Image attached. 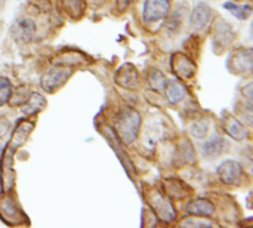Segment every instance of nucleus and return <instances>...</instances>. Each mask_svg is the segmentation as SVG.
I'll return each instance as SVG.
<instances>
[{"label":"nucleus","instance_id":"4468645a","mask_svg":"<svg viewBox=\"0 0 253 228\" xmlns=\"http://www.w3.org/2000/svg\"><path fill=\"white\" fill-rule=\"evenodd\" d=\"M33 129H34V123L33 122L21 119L18 122L16 128H15V132H13L12 138H10V150L15 151L19 147H22L27 142V139H28L30 134L33 132Z\"/></svg>","mask_w":253,"mask_h":228},{"label":"nucleus","instance_id":"393cba45","mask_svg":"<svg viewBox=\"0 0 253 228\" xmlns=\"http://www.w3.org/2000/svg\"><path fill=\"white\" fill-rule=\"evenodd\" d=\"M170 13V12H169ZM168 21H166V30L170 31V33H178L181 30V25L184 22V13H181V6H178L170 15L166 16Z\"/></svg>","mask_w":253,"mask_h":228},{"label":"nucleus","instance_id":"c756f323","mask_svg":"<svg viewBox=\"0 0 253 228\" xmlns=\"http://www.w3.org/2000/svg\"><path fill=\"white\" fill-rule=\"evenodd\" d=\"M9 129H10L9 120H7L6 117H1V116H0V139L9 132Z\"/></svg>","mask_w":253,"mask_h":228},{"label":"nucleus","instance_id":"20e7f679","mask_svg":"<svg viewBox=\"0 0 253 228\" xmlns=\"http://www.w3.org/2000/svg\"><path fill=\"white\" fill-rule=\"evenodd\" d=\"M0 220L9 227L21 226V224H30L25 214L19 208L18 202L10 194L0 196Z\"/></svg>","mask_w":253,"mask_h":228},{"label":"nucleus","instance_id":"aec40b11","mask_svg":"<svg viewBox=\"0 0 253 228\" xmlns=\"http://www.w3.org/2000/svg\"><path fill=\"white\" fill-rule=\"evenodd\" d=\"M64 10L73 19H80L86 13V0H61Z\"/></svg>","mask_w":253,"mask_h":228},{"label":"nucleus","instance_id":"bb28decb","mask_svg":"<svg viewBox=\"0 0 253 228\" xmlns=\"http://www.w3.org/2000/svg\"><path fill=\"white\" fill-rule=\"evenodd\" d=\"M190 132L194 138L203 139L209 134V123L206 120H196L190 125Z\"/></svg>","mask_w":253,"mask_h":228},{"label":"nucleus","instance_id":"ddd939ff","mask_svg":"<svg viewBox=\"0 0 253 228\" xmlns=\"http://www.w3.org/2000/svg\"><path fill=\"white\" fill-rule=\"evenodd\" d=\"M211 18H212V9H211V6L206 4V3H197L194 6L193 12H191L190 25H191L193 30L200 31V30H203L209 24Z\"/></svg>","mask_w":253,"mask_h":228},{"label":"nucleus","instance_id":"412c9836","mask_svg":"<svg viewBox=\"0 0 253 228\" xmlns=\"http://www.w3.org/2000/svg\"><path fill=\"white\" fill-rule=\"evenodd\" d=\"M162 138V128L159 123H150L145 128L144 132V145L148 147L150 150H154V147L157 145V142Z\"/></svg>","mask_w":253,"mask_h":228},{"label":"nucleus","instance_id":"5701e85b","mask_svg":"<svg viewBox=\"0 0 253 228\" xmlns=\"http://www.w3.org/2000/svg\"><path fill=\"white\" fill-rule=\"evenodd\" d=\"M222 6H224V9L230 10L237 19H242V21L248 19V18L252 15V6L248 4V3H245V4H237V3H233V1H225Z\"/></svg>","mask_w":253,"mask_h":228},{"label":"nucleus","instance_id":"b1692460","mask_svg":"<svg viewBox=\"0 0 253 228\" xmlns=\"http://www.w3.org/2000/svg\"><path fill=\"white\" fill-rule=\"evenodd\" d=\"M184 184L181 181H178L176 178H170L165 182V190H166V194L172 199H184L185 194L188 191H184Z\"/></svg>","mask_w":253,"mask_h":228},{"label":"nucleus","instance_id":"39448f33","mask_svg":"<svg viewBox=\"0 0 253 228\" xmlns=\"http://www.w3.org/2000/svg\"><path fill=\"white\" fill-rule=\"evenodd\" d=\"M234 30L231 27V24H228L225 19L219 18L215 25H213V31H212V46L215 53H222L224 50H227L231 43L234 42Z\"/></svg>","mask_w":253,"mask_h":228},{"label":"nucleus","instance_id":"2f4dec72","mask_svg":"<svg viewBox=\"0 0 253 228\" xmlns=\"http://www.w3.org/2000/svg\"><path fill=\"white\" fill-rule=\"evenodd\" d=\"M1 151H3V145L0 144V154H1Z\"/></svg>","mask_w":253,"mask_h":228},{"label":"nucleus","instance_id":"423d86ee","mask_svg":"<svg viewBox=\"0 0 253 228\" xmlns=\"http://www.w3.org/2000/svg\"><path fill=\"white\" fill-rule=\"evenodd\" d=\"M227 68L233 74H249L253 68V50L251 47L234 49L227 62Z\"/></svg>","mask_w":253,"mask_h":228},{"label":"nucleus","instance_id":"6e6552de","mask_svg":"<svg viewBox=\"0 0 253 228\" xmlns=\"http://www.w3.org/2000/svg\"><path fill=\"white\" fill-rule=\"evenodd\" d=\"M170 12V0H145L142 16L144 21L148 24L159 22L162 19H166V16Z\"/></svg>","mask_w":253,"mask_h":228},{"label":"nucleus","instance_id":"a878e982","mask_svg":"<svg viewBox=\"0 0 253 228\" xmlns=\"http://www.w3.org/2000/svg\"><path fill=\"white\" fill-rule=\"evenodd\" d=\"M12 92H13V86H12L10 80L4 76H0V107H3L4 104L9 102Z\"/></svg>","mask_w":253,"mask_h":228},{"label":"nucleus","instance_id":"c85d7f7f","mask_svg":"<svg viewBox=\"0 0 253 228\" xmlns=\"http://www.w3.org/2000/svg\"><path fill=\"white\" fill-rule=\"evenodd\" d=\"M28 95H30V91L25 88V86H21V88H18L16 89V92H15V95L12 93V96L10 98H13V101L10 99L9 101V104L12 105V107H15V105H22L24 102H25V99L28 98Z\"/></svg>","mask_w":253,"mask_h":228},{"label":"nucleus","instance_id":"f8f14e48","mask_svg":"<svg viewBox=\"0 0 253 228\" xmlns=\"http://www.w3.org/2000/svg\"><path fill=\"white\" fill-rule=\"evenodd\" d=\"M222 128H224L225 134H227L230 138L236 139V141H243V139H246L248 135H249L246 126H245L237 117H234V116L230 114V113H224V114H222Z\"/></svg>","mask_w":253,"mask_h":228},{"label":"nucleus","instance_id":"2eb2a0df","mask_svg":"<svg viewBox=\"0 0 253 228\" xmlns=\"http://www.w3.org/2000/svg\"><path fill=\"white\" fill-rule=\"evenodd\" d=\"M216 208L215 205L208 200V199H194L191 200L188 205H187V214L191 215V217H202V218H211L213 214H215Z\"/></svg>","mask_w":253,"mask_h":228},{"label":"nucleus","instance_id":"0eeeda50","mask_svg":"<svg viewBox=\"0 0 253 228\" xmlns=\"http://www.w3.org/2000/svg\"><path fill=\"white\" fill-rule=\"evenodd\" d=\"M170 68H172V73L176 77H179L181 80L193 79L196 76V71H197V65L193 61V58H190L188 55H185L182 52H175L172 55Z\"/></svg>","mask_w":253,"mask_h":228},{"label":"nucleus","instance_id":"4be33fe9","mask_svg":"<svg viewBox=\"0 0 253 228\" xmlns=\"http://www.w3.org/2000/svg\"><path fill=\"white\" fill-rule=\"evenodd\" d=\"M166 82H168V79L160 70L153 68L147 74V83H148L150 89L154 91V92H163V89L166 86Z\"/></svg>","mask_w":253,"mask_h":228},{"label":"nucleus","instance_id":"dca6fc26","mask_svg":"<svg viewBox=\"0 0 253 228\" xmlns=\"http://www.w3.org/2000/svg\"><path fill=\"white\" fill-rule=\"evenodd\" d=\"M227 141L219 137V135H213L211 139H208L206 142L202 144V153L205 157H218L221 156L225 150H227Z\"/></svg>","mask_w":253,"mask_h":228},{"label":"nucleus","instance_id":"7ed1b4c3","mask_svg":"<svg viewBox=\"0 0 253 228\" xmlns=\"http://www.w3.org/2000/svg\"><path fill=\"white\" fill-rule=\"evenodd\" d=\"M71 74H73V67L65 64H55L42 76L40 86L44 92L53 93L67 83Z\"/></svg>","mask_w":253,"mask_h":228},{"label":"nucleus","instance_id":"7c9ffc66","mask_svg":"<svg viewBox=\"0 0 253 228\" xmlns=\"http://www.w3.org/2000/svg\"><path fill=\"white\" fill-rule=\"evenodd\" d=\"M133 1H135V0H116V4H117V9L123 12V10H126V9L130 6Z\"/></svg>","mask_w":253,"mask_h":228},{"label":"nucleus","instance_id":"1a4fd4ad","mask_svg":"<svg viewBox=\"0 0 253 228\" xmlns=\"http://www.w3.org/2000/svg\"><path fill=\"white\" fill-rule=\"evenodd\" d=\"M218 178L225 185H240L243 178V168L236 160H225L216 169Z\"/></svg>","mask_w":253,"mask_h":228},{"label":"nucleus","instance_id":"cd10ccee","mask_svg":"<svg viewBox=\"0 0 253 228\" xmlns=\"http://www.w3.org/2000/svg\"><path fill=\"white\" fill-rule=\"evenodd\" d=\"M182 227H199V228H205V227H213V223L212 221H209V220H206V218H202L200 217V220H199V217H190V218H187L185 221H182Z\"/></svg>","mask_w":253,"mask_h":228},{"label":"nucleus","instance_id":"f03ea898","mask_svg":"<svg viewBox=\"0 0 253 228\" xmlns=\"http://www.w3.org/2000/svg\"><path fill=\"white\" fill-rule=\"evenodd\" d=\"M145 199L157 220L163 221L165 224H170L176 220V211L168 194L159 190H150L145 194Z\"/></svg>","mask_w":253,"mask_h":228},{"label":"nucleus","instance_id":"9b49d317","mask_svg":"<svg viewBox=\"0 0 253 228\" xmlns=\"http://www.w3.org/2000/svg\"><path fill=\"white\" fill-rule=\"evenodd\" d=\"M36 22L31 18H19L12 27V37L19 43H28L36 36Z\"/></svg>","mask_w":253,"mask_h":228},{"label":"nucleus","instance_id":"6ab92c4d","mask_svg":"<svg viewBox=\"0 0 253 228\" xmlns=\"http://www.w3.org/2000/svg\"><path fill=\"white\" fill-rule=\"evenodd\" d=\"M175 159H176V163L181 166V165H190L196 160V151L191 145V142L188 139H184L179 147H178V151L175 154Z\"/></svg>","mask_w":253,"mask_h":228},{"label":"nucleus","instance_id":"f257e3e1","mask_svg":"<svg viewBox=\"0 0 253 228\" xmlns=\"http://www.w3.org/2000/svg\"><path fill=\"white\" fill-rule=\"evenodd\" d=\"M141 125V114L132 107H125L116 119V134L125 145H132L139 135Z\"/></svg>","mask_w":253,"mask_h":228},{"label":"nucleus","instance_id":"9d476101","mask_svg":"<svg viewBox=\"0 0 253 228\" xmlns=\"http://www.w3.org/2000/svg\"><path fill=\"white\" fill-rule=\"evenodd\" d=\"M114 82H116V85H119V86H122L125 89H129V91L136 89L139 86V73H138V68L133 64H130V62H125L116 71Z\"/></svg>","mask_w":253,"mask_h":228},{"label":"nucleus","instance_id":"f3484780","mask_svg":"<svg viewBox=\"0 0 253 228\" xmlns=\"http://www.w3.org/2000/svg\"><path fill=\"white\" fill-rule=\"evenodd\" d=\"M46 98L37 92H30L28 98L25 99V102L21 105V111L25 116H33L39 111H42L46 107Z\"/></svg>","mask_w":253,"mask_h":228},{"label":"nucleus","instance_id":"a211bd4d","mask_svg":"<svg viewBox=\"0 0 253 228\" xmlns=\"http://www.w3.org/2000/svg\"><path fill=\"white\" fill-rule=\"evenodd\" d=\"M163 91H165V95H166L168 102L172 104V105L179 104L185 98V95H187L185 88L179 82H176V80H168Z\"/></svg>","mask_w":253,"mask_h":228}]
</instances>
